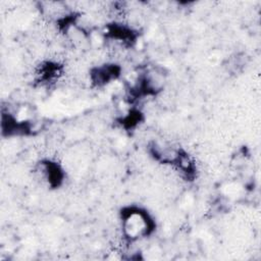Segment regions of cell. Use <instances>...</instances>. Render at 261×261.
Segmentation results:
<instances>
[{"mask_svg":"<svg viewBox=\"0 0 261 261\" xmlns=\"http://www.w3.org/2000/svg\"><path fill=\"white\" fill-rule=\"evenodd\" d=\"M122 232L129 241L147 237L154 230V221L149 213L139 207H126L121 210Z\"/></svg>","mask_w":261,"mask_h":261,"instance_id":"6da1fadb","label":"cell"},{"mask_svg":"<svg viewBox=\"0 0 261 261\" xmlns=\"http://www.w3.org/2000/svg\"><path fill=\"white\" fill-rule=\"evenodd\" d=\"M120 72V68L116 64H104L92 70L90 76L92 82L97 86H104L115 80Z\"/></svg>","mask_w":261,"mask_h":261,"instance_id":"7a4b0ae2","label":"cell"},{"mask_svg":"<svg viewBox=\"0 0 261 261\" xmlns=\"http://www.w3.org/2000/svg\"><path fill=\"white\" fill-rule=\"evenodd\" d=\"M40 169L42 173V177L45 181L52 188L59 187L63 181V170L60 166L51 161L41 162Z\"/></svg>","mask_w":261,"mask_h":261,"instance_id":"3957f363","label":"cell"}]
</instances>
